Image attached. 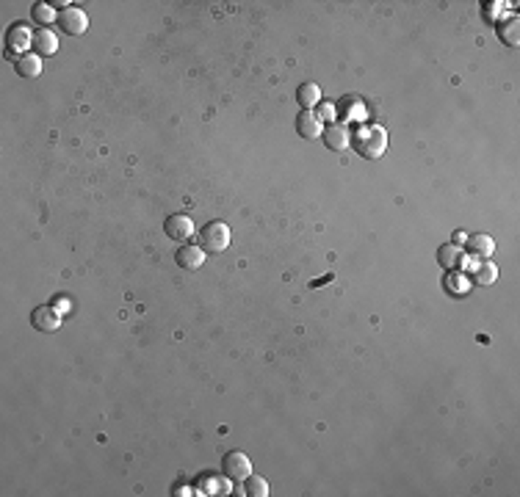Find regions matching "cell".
Listing matches in <instances>:
<instances>
[{
	"label": "cell",
	"instance_id": "obj_11",
	"mask_svg": "<svg viewBox=\"0 0 520 497\" xmlns=\"http://www.w3.org/2000/svg\"><path fill=\"white\" fill-rule=\"evenodd\" d=\"M296 133H299L302 138H321V133H324L321 119H318L313 110H302V113L296 116Z\"/></svg>",
	"mask_w": 520,
	"mask_h": 497
},
{
	"label": "cell",
	"instance_id": "obj_14",
	"mask_svg": "<svg viewBox=\"0 0 520 497\" xmlns=\"http://www.w3.org/2000/svg\"><path fill=\"white\" fill-rule=\"evenodd\" d=\"M34 50H39V55H53L58 50V36L50 28H39L34 34Z\"/></svg>",
	"mask_w": 520,
	"mask_h": 497
},
{
	"label": "cell",
	"instance_id": "obj_15",
	"mask_svg": "<svg viewBox=\"0 0 520 497\" xmlns=\"http://www.w3.org/2000/svg\"><path fill=\"white\" fill-rule=\"evenodd\" d=\"M296 100H299L302 110H310L318 100H321V89H318L316 83H302L299 92H296Z\"/></svg>",
	"mask_w": 520,
	"mask_h": 497
},
{
	"label": "cell",
	"instance_id": "obj_4",
	"mask_svg": "<svg viewBox=\"0 0 520 497\" xmlns=\"http://www.w3.org/2000/svg\"><path fill=\"white\" fill-rule=\"evenodd\" d=\"M58 25H61V31L69 34V36H83V34L89 31V17H86L83 8L69 6L66 11L58 14Z\"/></svg>",
	"mask_w": 520,
	"mask_h": 497
},
{
	"label": "cell",
	"instance_id": "obj_12",
	"mask_svg": "<svg viewBox=\"0 0 520 497\" xmlns=\"http://www.w3.org/2000/svg\"><path fill=\"white\" fill-rule=\"evenodd\" d=\"M437 263H440V268H446V271H457V268L463 266V249H460L457 243L440 246V249H437Z\"/></svg>",
	"mask_w": 520,
	"mask_h": 497
},
{
	"label": "cell",
	"instance_id": "obj_20",
	"mask_svg": "<svg viewBox=\"0 0 520 497\" xmlns=\"http://www.w3.org/2000/svg\"><path fill=\"white\" fill-rule=\"evenodd\" d=\"M465 238H468V235H465V232H460V229H457V232L451 235V243H457V246H463V243H465Z\"/></svg>",
	"mask_w": 520,
	"mask_h": 497
},
{
	"label": "cell",
	"instance_id": "obj_5",
	"mask_svg": "<svg viewBox=\"0 0 520 497\" xmlns=\"http://www.w3.org/2000/svg\"><path fill=\"white\" fill-rule=\"evenodd\" d=\"M31 48H34V34H31L28 25L17 22V25H11L6 31V53L25 55V50H31Z\"/></svg>",
	"mask_w": 520,
	"mask_h": 497
},
{
	"label": "cell",
	"instance_id": "obj_9",
	"mask_svg": "<svg viewBox=\"0 0 520 497\" xmlns=\"http://www.w3.org/2000/svg\"><path fill=\"white\" fill-rule=\"evenodd\" d=\"M321 136H324L321 141L332 152H344V150H349V144H351V133H349L346 124H330L327 133H321Z\"/></svg>",
	"mask_w": 520,
	"mask_h": 497
},
{
	"label": "cell",
	"instance_id": "obj_10",
	"mask_svg": "<svg viewBox=\"0 0 520 497\" xmlns=\"http://www.w3.org/2000/svg\"><path fill=\"white\" fill-rule=\"evenodd\" d=\"M463 246L470 252V254H473V257H482V260H487V257L496 252L493 238H490V235H484V232H473V235H468Z\"/></svg>",
	"mask_w": 520,
	"mask_h": 497
},
{
	"label": "cell",
	"instance_id": "obj_6",
	"mask_svg": "<svg viewBox=\"0 0 520 497\" xmlns=\"http://www.w3.org/2000/svg\"><path fill=\"white\" fill-rule=\"evenodd\" d=\"M61 312H58L56 307H50V304H42V307H36L34 312H31V324H34V329L45 331V334H53V331L61 329Z\"/></svg>",
	"mask_w": 520,
	"mask_h": 497
},
{
	"label": "cell",
	"instance_id": "obj_8",
	"mask_svg": "<svg viewBox=\"0 0 520 497\" xmlns=\"http://www.w3.org/2000/svg\"><path fill=\"white\" fill-rule=\"evenodd\" d=\"M174 263H177L183 271H197V268H202V263H205V249H202V246L183 243V246L174 252Z\"/></svg>",
	"mask_w": 520,
	"mask_h": 497
},
{
	"label": "cell",
	"instance_id": "obj_2",
	"mask_svg": "<svg viewBox=\"0 0 520 497\" xmlns=\"http://www.w3.org/2000/svg\"><path fill=\"white\" fill-rule=\"evenodd\" d=\"M199 246L205 249V254H219L230 246V226L225 221H208L199 229Z\"/></svg>",
	"mask_w": 520,
	"mask_h": 497
},
{
	"label": "cell",
	"instance_id": "obj_1",
	"mask_svg": "<svg viewBox=\"0 0 520 497\" xmlns=\"http://www.w3.org/2000/svg\"><path fill=\"white\" fill-rule=\"evenodd\" d=\"M351 147L365 158V161H379L388 150V133L379 124H363L351 136Z\"/></svg>",
	"mask_w": 520,
	"mask_h": 497
},
{
	"label": "cell",
	"instance_id": "obj_17",
	"mask_svg": "<svg viewBox=\"0 0 520 497\" xmlns=\"http://www.w3.org/2000/svg\"><path fill=\"white\" fill-rule=\"evenodd\" d=\"M496 279H498V268H496L490 260H484V263L473 271V282H476V284H493Z\"/></svg>",
	"mask_w": 520,
	"mask_h": 497
},
{
	"label": "cell",
	"instance_id": "obj_13",
	"mask_svg": "<svg viewBox=\"0 0 520 497\" xmlns=\"http://www.w3.org/2000/svg\"><path fill=\"white\" fill-rule=\"evenodd\" d=\"M17 75L20 78H39L42 75V55L39 53H25L17 58Z\"/></svg>",
	"mask_w": 520,
	"mask_h": 497
},
{
	"label": "cell",
	"instance_id": "obj_19",
	"mask_svg": "<svg viewBox=\"0 0 520 497\" xmlns=\"http://www.w3.org/2000/svg\"><path fill=\"white\" fill-rule=\"evenodd\" d=\"M501 42H507L510 48H518V20H510L507 28H498Z\"/></svg>",
	"mask_w": 520,
	"mask_h": 497
},
{
	"label": "cell",
	"instance_id": "obj_3",
	"mask_svg": "<svg viewBox=\"0 0 520 497\" xmlns=\"http://www.w3.org/2000/svg\"><path fill=\"white\" fill-rule=\"evenodd\" d=\"M222 473H225V478L227 481H246L249 475H252V461H249V456L246 453H241V450H230V453H225V459H222Z\"/></svg>",
	"mask_w": 520,
	"mask_h": 497
},
{
	"label": "cell",
	"instance_id": "obj_16",
	"mask_svg": "<svg viewBox=\"0 0 520 497\" xmlns=\"http://www.w3.org/2000/svg\"><path fill=\"white\" fill-rule=\"evenodd\" d=\"M244 495L246 497H266L269 495V484L260 478V475H249L244 481Z\"/></svg>",
	"mask_w": 520,
	"mask_h": 497
},
{
	"label": "cell",
	"instance_id": "obj_18",
	"mask_svg": "<svg viewBox=\"0 0 520 497\" xmlns=\"http://www.w3.org/2000/svg\"><path fill=\"white\" fill-rule=\"evenodd\" d=\"M31 14H34V20H36V22H42V25H50L53 20H58L56 11H53V8L48 6V3H36Z\"/></svg>",
	"mask_w": 520,
	"mask_h": 497
},
{
	"label": "cell",
	"instance_id": "obj_7",
	"mask_svg": "<svg viewBox=\"0 0 520 497\" xmlns=\"http://www.w3.org/2000/svg\"><path fill=\"white\" fill-rule=\"evenodd\" d=\"M164 232H167V238H172L177 243H185L188 238H194V221L185 213H174L164 221Z\"/></svg>",
	"mask_w": 520,
	"mask_h": 497
}]
</instances>
